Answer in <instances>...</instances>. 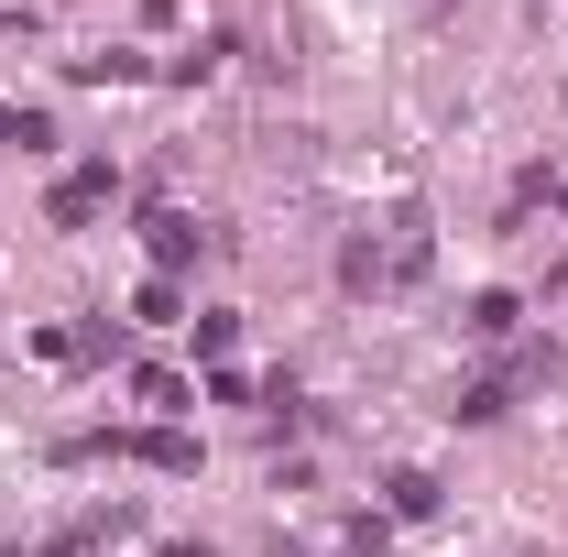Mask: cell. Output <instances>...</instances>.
<instances>
[{
  "instance_id": "1",
  "label": "cell",
  "mask_w": 568,
  "mask_h": 557,
  "mask_svg": "<svg viewBox=\"0 0 568 557\" xmlns=\"http://www.w3.org/2000/svg\"><path fill=\"white\" fill-rule=\"evenodd\" d=\"M110 186H121L110 164H77V175H55V198H44V219H55V230H77V219H99V209H110Z\"/></svg>"
},
{
  "instance_id": "2",
  "label": "cell",
  "mask_w": 568,
  "mask_h": 557,
  "mask_svg": "<svg viewBox=\"0 0 568 557\" xmlns=\"http://www.w3.org/2000/svg\"><path fill=\"white\" fill-rule=\"evenodd\" d=\"M142 230H153V263H164V274H175V263H197V219H186V209H153Z\"/></svg>"
},
{
  "instance_id": "3",
  "label": "cell",
  "mask_w": 568,
  "mask_h": 557,
  "mask_svg": "<svg viewBox=\"0 0 568 557\" xmlns=\"http://www.w3.org/2000/svg\"><path fill=\"white\" fill-rule=\"evenodd\" d=\"M153 470H197V437H175V426H153V437H132Z\"/></svg>"
},
{
  "instance_id": "4",
  "label": "cell",
  "mask_w": 568,
  "mask_h": 557,
  "mask_svg": "<svg viewBox=\"0 0 568 557\" xmlns=\"http://www.w3.org/2000/svg\"><path fill=\"white\" fill-rule=\"evenodd\" d=\"M514 317H525V306H514V295H470V328H481V340H503V328H514Z\"/></svg>"
}]
</instances>
